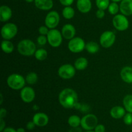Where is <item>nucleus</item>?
Returning <instances> with one entry per match:
<instances>
[{
    "instance_id": "nucleus-1",
    "label": "nucleus",
    "mask_w": 132,
    "mask_h": 132,
    "mask_svg": "<svg viewBox=\"0 0 132 132\" xmlns=\"http://www.w3.org/2000/svg\"><path fill=\"white\" fill-rule=\"evenodd\" d=\"M59 102L63 108L72 109L78 103V95L73 89L64 88L59 93Z\"/></svg>"
},
{
    "instance_id": "nucleus-2",
    "label": "nucleus",
    "mask_w": 132,
    "mask_h": 132,
    "mask_svg": "<svg viewBox=\"0 0 132 132\" xmlns=\"http://www.w3.org/2000/svg\"><path fill=\"white\" fill-rule=\"evenodd\" d=\"M17 49L21 55L30 57L34 55L36 51V45L32 40L24 39L19 41L17 46Z\"/></svg>"
},
{
    "instance_id": "nucleus-3",
    "label": "nucleus",
    "mask_w": 132,
    "mask_h": 132,
    "mask_svg": "<svg viewBox=\"0 0 132 132\" xmlns=\"http://www.w3.org/2000/svg\"><path fill=\"white\" fill-rule=\"evenodd\" d=\"M6 83L9 88L14 90H19L25 86L26 79L22 75L12 73L8 77Z\"/></svg>"
},
{
    "instance_id": "nucleus-4",
    "label": "nucleus",
    "mask_w": 132,
    "mask_h": 132,
    "mask_svg": "<svg viewBox=\"0 0 132 132\" xmlns=\"http://www.w3.org/2000/svg\"><path fill=\"white\" fill-rule=\"evenodd\" d=\"M98 125V118L95 115L88 113L81 118V126L83 130L92 131Z\"/></svg>"
},
{
    "instance_id": "nucleus-5",
    "label": "nucleus",
    "mask_w": 132,
    "mask_h": 132,
    "mask_svg": "<svg viewBox=\"0 0 132 132\" xmlns=\"http://www.w3.org/2000/svg\"><path fill=\"white\" fill-rule=\"evenodd\" d=\"M112 24L117 30L123 32L129 28L130 22L127 17L123 14H117L112 19Z\"/></svg>"
},
{
    "instance_id": "nucleus-6",
    "label": "nucleus",
    "mask_w": 132,
    "mask_h": 132,
    "mask_svg": "<svg viewBox=\"0 0 132 132\" xmlns=\"http://www.w3.org/2000/svg\"><path fill=\"white\" fill-rule=\"evenodd\" d=\"M46 37L48 39V43L52 47H59L63 43V37L62 36L61 32L58 30L56 28L50 29Z\"/></svg>"
},
{
    "instance_id": "nucleus-7",
    "label": "nucleus",
    "mask_w": 132,
    "mask_h": 132,
    "mask_svg": "<svg viewBox=\"0 0 132 132\" xmlns=\"http://www.w3.org/2000/svg\"><path fill=\"white\" fill-rule=\"evenodd\" d=\"M18 31V28L16 24L13 23H6L1 29V37L3 39L10 40L16 36Z\"/></svg>"
},
{
    "instance_id": "nucleus-8",
    "label": "nucleus",
    "mask_w": 132,
    "mask_h": 132,
    "mask_svg": "<svg viewBox=\"0 0 132 132\" xmlns=\"http://www.w3.org/2000/svg\"><path fill=\"white\" fill-rule=\"evenodd\" d=\"M86 43L85 40L80 37H74L69 40L68 43V48L71 52L77 54L83 51L85 49Z\"/></svg>"
},
{
    "instance_id": "nucleus-9",
    "label": "nucleus",
    "mask_w": 132,
    "mask_h": 132,
    "mask_svg": "<svg viewBox=\"0 0 132 132\" xmlns=\"http://www.w3.org/2000/svg\"><path fill=\"white\" fill-rule=\"evenodd\" d=\"M116 40V36L112 31H104L101 35L99 39V43L101 46L104 48H110L114 45Z\"/></svg>"
},
{
    "instance_id": "nucleus-10",
    "label": "nucleus",
    "mask_w": 132,
    "mask_h": 132,
    "mask_svg": "<svg viewBox=\"0 0 132 132\" xmlns=\"http://www.w3.org/2000/svg\"><path fill=\"white\" fill-rule=\"evenodd\" d=\"M76 69L71 64H64L58 69V75L63 79H70L76 75Z\"/></svg>"
},
{
    "instance_id": "nucleus-11",
    "label": "nucleus",
    "mask_w": 132,
    "mask_h": 132,
    "mask_svg": "<svg viewBox=\"0 0 132 132\" xmlns=\"http://www.w3.org/2000/svg\"><path fill=\"white\" fill-rule=\"evenodd\" d=\"M60 22V15L55 10L50 11L46 14L45 19V24L49 29L55 28Z\"/></svg>"
},
{
    "instance_id": "nucleus-12",
    "label": "nucleus",
    "mask_w": 132,
    "mask_h": 132,
    "mask_svg": "<svg viewBox=\"0 0 132 132\" xmlns=\"http://www.w3.org/2000/svg\"><path fill=\"white\" fill-rule=\"evenodd\" d=\"M20 97L21 100L25 103H30L36 97L35 90L30 86H24L21 90Z\"/></svg>"
},
{
    "instance_id": "nucleus-13",
    "label": "nucleus",
    "mask_w": 132,
    "mask_h": 132,
    "mask_svg": "<svg viewBox=\"0 0 132 132\" xmlns=\"http://www.w3.org/2000/svg\"><path fill=\"white\" fill-rule=\"evenodd\" d=\"M32 121L36 124V126L38 127H44L48 124L49 117L46 113L43 112L36 113L34 116Z\"/></svg>"
},
{
    "instance_id": "nucleus-14",
    "label": "nucleus",
    "mask_w": 132,
    "mask_h": 132,
    "mask_svg": "<svg viewBox=\"0 0 132 132\" xmlns=\"http://www.w3.org/2000/svg\"><path fill=\"white\" fill-rule=\"evenodd\" d=\"M61 34L63 37L65 39L70 40L75 37L76 34V30L74 26L72 24L67 23L63 27L61 30Z\"/></svg>"
},
{
    "instance_id": "nucleus-15",
    "label": "nucleus",
    "mask_w": 132,
    "mask_h": 132,
    "mask_svg": "<svg viewBox=\"0 0 132 132\" xmlns=\"http://www.w3.org/2000/svg\"><path fill=\"white\" fill-rule=\"evenodd\" d=\"M119 6L121 14L126 16L132 15V0H122Z\"/></svg>"
},
{
    "instance_id": "nucleus-16",
    "label": "nucleus",
    "mask_w": 132,
    "mask_h": 132,
    "mask_svg": "<svg viewBox=\"0 0 132 132\" xmlns=\"http://www.w3.org/2000/svg\"><path fill=\"white\" fill-rule=\"evenodd\" d=\"M34 4L36 8L44 11L51 10L54 6L53 0H35Z\"/></svg>"
},
{
    "instance_id": "nucleus-17",
    "label": "nucleus",
    "mask_w": 132,
    "mask_h": 132,
    "mask_svg": "<svg viewBox=\"0 0 132 132\" xmlns=\"http://www.w3.org/2000/svg\"><path fill=\"white\" fill-rule=\"evenodd\" d=\"M92 5L91 0H77V8L80 12L82 14L88 13L91 10Z\"/></svg>"
},
{
    "instance_id": "nucleus-18",
    "label": "nucleus",
    "mask_w": 132,
    "mask_h": 132,
    "mask_svg": "<svg viewBox=\"0 0 132 132\" xmlns=\"http://www.w3.org/2000/svg\"><path fill=\"white\" fill-rule=\"evenodd\" d=\"M12 16V11L10 7L7 5H1L0 6V21L1 22H6L11 19Z\"/></svg>"
},
{
    "instance_id": "nucleus-19",
    "label": "nucleus",
    "mask_w": 132,
    "mask_h": 132,
    "mask_svg": "<svg viewBox=\"0 0 132 132\" xmlns=\"http://www.w3.org/2000/svg\"><path fill=\"white\" fill-rule=\"evenodd\" d=\"M126 110L124 107L121 106H115L112 109L110 110L111 117L115 119H120L123 118L124 116L126 114Z\"/></svg>"
},
{
    "instance_id": "nucleus-20",
    "label": "nucleus",
    "mask_w": 132,
    "mask_h": 132,
    "mask_svg": "<svg viewBox=\"0 0 132 132\" xmlns=\"http://www.w3.org/2000/svg\"><path fill=\"white\" fill-rule=\"evenodd\" d=\"M121 79L128 84L132 83V67H125L121 71Z\"/></svg>"
},
{
    "instance_id": "nucleus-21",
    "label": "nucleus",
    "mask_w": 132,
    "mask_h": 132,
    "mask_svg": "<svg viewBox=\"0 0 132 132\" xmlns=\"http://www.w3.org/2000/svg\"><path fill=\"white\" fill-rule=\"evenodd\" d=\"M88 65V61L86 57H80L77 58L74 63V67L77 70H83L87 68Z\"/></svg>"
},
{
    "instance_id": "nucleus-22",
    "label": "nucleus",
    "mask_w": 132,
    "mask_h": 132,
    "mask_svg": "<svg viewBox=\"0 0 132 132\" xmlns=\"http://www.w3.org/2000/svg\"><path fill=\"white\" fill-rule=\"evenodd\" d=\"M1 49L5 54H11L14 50V46L10 40L4 39L1 42Z\"/></svg>"
},
{
    "instance_id": "nucleus-23",
    "label": "nucleus",
    "mask_w": 132,
    "mask_h": 132,
    "mask_svg": "<svg viewBox=\"0 0 132 132\" xmlns=\"http://www.w3.org/2000/svg\"><path fill=\"white\" fill-rule=\"evenodd\" d=\"M99 45L95 41H89L86 43L85 49L88 53L92 54H96L99 50Z\"/></svg>"
},
{
    "instance_id": "nucleus-24",
    "label": "nucleus",
    "mask_w": 132,
    "mask_h": 132,
    "mask_svg": "<svg viewBox=\"0 0 132 132\" xmlns=\"http://www.w3.org/2000/svg\"><path fill=\"white\" fill-rule=\"evenodd\" d=\"M81 119L77 115L70 116L68 119V124L71 128H76L81 126Z\"/></svg>"
},
{
    "instance_id": "nucleus-25",
    "label": "nucleus",
    "mask_w": 132,
    "mask_h": 132,
    "mask_svg": "<svg viewBox=\"0 0 132 132\" xmlns=\"http://www.w3.org/2000/svg\"><path fill=\"white\" fill-rule=\"evenodd\" d=\"M75 14L76 12H75L74 9L70 6H64L62 11V15H63V18L66 19H72L74 17Z\"/></svg>"
},
{
    "instance_id": "nucleus-26",
    "label": "nucleus",
    "mask_w": 132,
    "mask_h": 132,
    "mask_svg": "<svg viewBox=\"0 0 132 132\" xmlns=\"http://www.w3.org/2000/svg\"><path fill=\"white\" fill-rule=\"evenodd\" d=\"M122 103L126 112L132 113V94L126 95L124 97Z\"/></svg>"
},
{
    "instance_id": "nucleus-27",
    "label": "nucleus",
    "mask_w": 132,
    "mask_h": 132,
    "mask_svg": "<svg viewBox=\"0 0 132 132\" xmlns=\"http://www.w3.org/2000/svg\"><path fill=\"white\" fill-rule=\"evenodd\" d=\"M34 56L37 60L39 61H43L45 60L48 57V52L45 49L39 48L36 50L34 54Z\"/></svg>"
},
{
    "instance_id": "nucleus-28",
    "label": "nucleus",
    "mask_w": 132,
    "mask_h": 132,
    "mask_svg": "<svg viewBox=\"0 0 132 132\" xmlns=\"http://www.w3.org/2000/svg\"><path fill=\"white\" fill-rule=\"evenodd\" d=\"M25 79L26 82L29 85H34L38 81V76L36 72H31L27 75Z\"/></svg>"
},
{
    "instance_id": "nucleus-29",
    "label": "nucleus",
    "mask_w": 132,
    "mask_h": 132,
    "mask_svg": "<svg viewBox=\"0 0 132 132\" xmlns=\"http://www.w3.org/2000/svg\"><path fill=\"white\" fill-rule=\"evenodd\" d=\"M108 10L110 14H112V15H116L118 14L119 11H120V6L117 3L112 2L110 4Z\"/></svg>"
},
{
    "instance_id": "nucleus-30",
    "label": "nucleus",
    "mask_w": 132,
    "mask_h": 132,
    "mask_svg": "<svg viewBox=\"0 0 132 132\" xmlns=\"http://www.w3.org/2000/svg\"><path fill=\"white\" fill-rule=\"evenodd\" d=\"M95 4L99 9L105 10L108 9L110 3V0H95Z\"/></svg>"
},
{
    "instance_id": "nucleus-31",
    "label": "nucleus",
    "mask_w": 132,
    "mask_h": 132,
    "mask_svg": "<svg viewBox=\"0 0 132 132\" xmlns=\"http://www.w3.org/2000/svg\"><path fill=\"white\" fill-rule=\"evenodd\" d=\"M124 123L128 126L132 125V113L127 112L123 117Z\"/></svg>"
},
{
    "instance_id": "nucleus-32",
    "label": "nucleus",
    "mask_w": 132,
    "mask_h": 132,
    "mask_svg": "<svg viewBox=\"0 0 132 132\" xmlns=\"http://www.w3.org/2000/svg\"><path fill=\"white\" fill-rule=\"evenodd\" d=\"M37 43L40 46H44L48 43V39L46 36H43V35H40L37 38Z\"/></svg>"
},
{
    "instance_id": "nucleus-33",
    "label": "nucleus",
    "mask_w": 132,
    "mask_h": 132,
    "mask_svg": "<svg viewBox=\"0 0 132 132\" xmlns=\"http://www.w3.org/2000/svg\"><path fill=\"white\" fill-rule=\"evenodd\" d=\"M39 33L40 35H43V36H47L48 34L50 29L46 27V25L41 26V27L39 28L38 29Z\"/></svg>"
},
{
    "instance_id": "nucleus-34",
    "label": "nucleus",
    "mask_w": 132,
    "mask_h": 132,
    "mask_svg": "<svg viewBox=\"0 0 132 132\" xmlns=\"http://www.w3.org/2000/svg\"><path fill=\"white\" fill-rule=\"evenodd\" d=\"M95 15H96L97 18L101 19L105 16V12L104 10L98 9V10L96 11V13H95Z\"/></svg>"
},
{
    "instance_id": "nucleus-35",
    "label": "nucleus",
    "mask_w": 132,
    "mask_h": 132,
    "mask_svg": "<svg viewBox=\"0 0 132 132\" xmlns=\"http://www.w3.org/2000/svg\"><path fill=\"white\" fill-rule=\"evenodd\" d=\"M94 130L95 132H105L106 128H105V126H104L103 125H101V124H98Z\"/></svg>"
},
{
    "instance_id": "nucleus-36",
    "label": "nucleus",
    "mask_w": 132,
    "mask_h": 132,
    "mask_svg": "<svg viewBox=\"0 0 132 132\" xmlns=\"http://www.w3.org/2000/svg\"><path fill=\"white\" fill-rule=\"evenodd\" d=\"M74 0H59V2L62 5L64 6H71L73 4Z\"/></svg>"
},
{
    "instance_id": "nucleus-37",
    "label": "nucleus",
    "mask_w": 132,
    "mask_h": 132,
    "mask_svg": "<svg viewBox=\"0 0 132 132\" xmlns=\"http://www.w3.org/2000/svg\"><path fill=\"white\" fill-rule=\"evenodd\" d=\"M36 126V124L34 123V122L33 121H29V122H27V125H26V128L28 130H32L35 128Z\"/></svg>"
},
{
    "instance_id": "nucleus-38",
    "label": "nucleus",
    "mask_w": 132,
    "mask_h": 132,
    "mask_svg": "<svg viewBox=\"0 0 132 132\" xmlns=\"http://www.w3.org/2000/svg\"><path fill=\"white\" fill-rule=\"evenodd\" d=\"M7 111L6 109L3 108H1L0 110V119H4L6 116Z\"/></svg>"
},
{
    "instance_id": "nucleus-39",
    "label": "nucleus",
    "mask_w": 132,
    "mask_h": 132,
    "mask_svg": "<svg viewBox=\"0 0 132 132\" xmlns=\"http://www.w3.org/2000/svg\"><path fill=\"white\" fill-rule=\"evenodd\" d=\"M5 128V122L3 119H0V131L2 132Z\"/></svg>"
},
{
    "instance_id": "nucleus-40",
    "label": "nucleus",
    "mask_w": 132,
    "mask_h": 132,
    "mask_svg": "<svg viewBox=\"0 0 132 132\" xmlns=\"http://www.w3.org/2000/svg\"><path fill=\"white\" fill-rule=\"evenodd\" d=\"M68 132H82V128H80L79 126L76 128H71V129Z\"/></svg>"
},
{
    "instance_id": "nucleus-41",
    "label": "nucleus",
    "mask_w": 132,
    "mask_h": 132,
    "mask_svg": "<svg viewBox=\"0 0 132 132\" xmlns=\"http://www.w3.org/2000/svg\"><path fill=\"white\" fill-rule=\"evenodd\" d=\"M2 132H17V131H16V130H15V129L13 128L7 127V128H5Z\"/></svg>"
},
{
    "instance_id": "nucleus-42",
    "label": "nucleus",
    "mask_w": 132,
    "mask_h": 132,
    "mask_svg": "<svg viewBox=\"0 0 132 132\" xmlns=\"http://www.w3.org/2000/svg\"><path fill=\"white\" fill-rule=\"evenodd\" d=\"M17 132H25V129L23 128H19L16 130Z\"/></svg>"
},
{
    "instance_id": "nucleus-43",
    "label": "nucleus",
    "mask_w": 132,
    "mask_h": 132,
    "mask_svg": "<svg viewBox=\"0 0 132 132\" xmlns=\"http://www.w3.org/2000/svg\"><path fill=\"white\" fill-rule=\"evenodd\" d=\"M0 97H1V101H0V104H2V103H3V95H2V94H0Z\"/></svg>"
},
{
    "instance_id": "nucleus-44",
    "label": "nucleus",
    "mask_w": 132,
    "mask_h": 132,
    "mask_svg": "<svg viewBox=\"0 0 132 132\" xmlns=\"http://www.w3.org/2000/svg\"><path fill=\"white\" fill-rule=\"evenodd\" d=\"M112 2H116V3H119V2H121L122 0H111Z\"/></svg>"
},
{
    "instance_id": "nucleus-45",
    "label": "nucleus",
    "mask_w": 132,
    "mask_h": 132,
    "mask_svg": "<svg viewBox=\"0 0 132 132\" xmlns=\"http://www.w3.org/2000/svg\"><path fill=\"white\" fill-rule=\"evenodd\" d=\"M24 1L27 3H32V2H34L35 0H24Z\"/></svg>"
},
{
    "instance_id": "nucleus-46",
    "label": "nucleus",
    "mask_w": 132,
    "mask_h": 132,
    "mask_svg": "<svg viewBox=\"0 0 132 132\" xmlns=\"http://www.w3.org/2000/svg\"><path fill=\"white\" fill-rule=\"evenodd\" d=\"M86 132H95V131H93V130H92V131H86Z\"/></svg>"
}]
</instances>
